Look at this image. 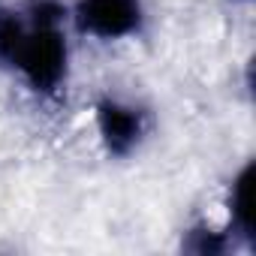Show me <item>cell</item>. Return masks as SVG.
<instances>
[{
	"mask_svg": "<svg viewBox=\"0 0 256 256\" xmlns=\"http://www.w3.org/2000/svg\"><path fill=\"white\" fill-rule=\"evenodd\" d=\"M238 250H253L256 217H253V160H247L229 181L226 190V223Z\"/></svg>",
	"mask_w": 256,
	"mask_h": 256,
	"instance_id": "4",
	"label": "cell"
},
{
	"mask_svg": "<svg viewBox=\"0 0 256 256\" xmlns=\"http://www.w3.org/2000/svg\"><path fill=\"white\" fill-rule=\"evenodd\" d=\"M70 24L94 42H126L145 34L148 6L145 0H76Z\"/></svg>",
	"mask_w": 256,
	"mask_h": 256,
	"instance_id": "3",
	"label": "cell"
},
{
	"mask_svg": "<svg viewBox=\"0 0 256 256\" xmlns=\"http://www.w3.org/2000/svg\"><path fill=\"white\" fill-rule=\"evenodd\" d=\"M181 247L196 256H223L229 250H238L232 232L226 226H211V223H196L184 232Z\"/></svg>",
	"mask_w": 256,
	"mask_h": 256,
	"instance_id": "5",
	"label": "cell"
},
{
	"mask_svg": "<svg viewBox=\"0 0 256 256\" xmlns=\"http://www.w3.org/2000/svg\"><path fill=\"white\" fill-rule=\"evenodd\" d=\"M18 82L42 100H54L70 84L72 42L70 10L60 0H28L22 6V30L6 64Z\"/></svg>",
	"mask_w": 256,
	"mask_h": 256,
	"instance_id": "1",
	"label": "cell"
},
{
	"mask_svg": "<svg viewBox=\"0 0 256 256\" xmlns=\"http://www.w3.org/2000/svg\"><path fill=\"white\" fill-rule=\"evenodd\" d=\"M151 112L136 100L102 94L94 102V130L112 160H126L139 154V148L151 136Z\"/></svg>",
	"mask_w": 256,
	"mask_h": 256,
	"instance_id": "2",
	"label": "cell"
},
{
	"mask_svg": "<svg viewBox=\"0 0 256 256\" xmlns=\"http://www.w3.org/2000/svg\"><path fill=\"white\" fill-rule=\"evenodd\" d=\"M232 4H250V0H232Z\"/></svg>",
	"mask_w": 256,
	"mask_h": 256,
	"instance_id": "6",
	"label": "cell"
}]
</instances>
